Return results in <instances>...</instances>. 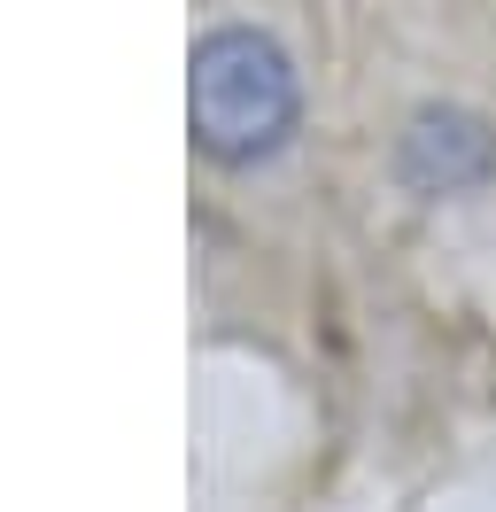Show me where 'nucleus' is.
Returning <instances> with one entry per match:
<instances>
[{"label":"nucleus","mask_w":496,"mask_h":512,"mask_svg":"<svg viewBox=\"0 0 496 512\" xmlns=\"http://www.w3.org/2000/svg\"><path fill=\"white\" fill-rule=\"evenodd\" d=\"M194 140H202V156L217 163H256L272 156L287 125H295V70L279 55L264 32H248V24H225L194 47Z\"/></svg>","instance_id":"nucleus-1"},{"label":"nucleus","mask_w":496,"mask_h":512,"mask_svg":"<svg viewBox=\"0 0 496 512\" xmlns=\"http://www.w3.org/2000/svg\"><path fill=\"white\" fill-rule=\"evenodd\" d=\"M489 163H496V140H489V125L465 117V109H427L419 125L403 132V179L427 187V194L473 187Z\"/></svg>","instance_id":"nucleus-2"}]
</instances>
